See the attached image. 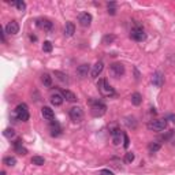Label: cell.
I'll return each mask as SVG.
<instances>
[{
	"instance_id": "1",
	"label": "cell",
	"mask_w": 175,
	"mask_h": 175,
	"mask_svg": "<svg viewBox=\"0 0 175 175\" xmlns=\"http://www.w3.org/2000/svg\"><path fill=\"white\" fill-rule=\"evenodd\" d=\"M90 114L93 115L94 118H100L107 112V105L104 103H101L100 100H90Z\"/></svg>"
},
{
	"instance_id": "2",
	"label": "cell",
	"mask_w": 175,
	"mask_h": 175,
	"mask_svg": "<svg viewBox=\"0 0 175 175\" xmlns=\"http://www.w3.org/2000/svg\"><path fill=\"white\" fill-rule=\"evenodd\" d=\"M97 88H98V90H100V93L103 94V96H105V97H112V96L115 94L114 88H112L111 85L108 84V81L105 80V78H101V80H98Z\"/></svg>"
},
{
	"instance_id": "3",
	"label": "cell",
	"mask_w": 175,
	"mask_h": 175,
	"mask_svg": "<svg viewBox=\"0 0 175 175\" xmlns=\"http://www.w3.org/2000/svg\"><path fill=\"white\" fill-rule=\"evenodd\" d=\"M14 114H15L16 119H18V120H22V122H28V120H29V116H30V115H29L28 105H26L25 103L16 105Z\"/></svg>"
},
{
	"instance_id": "4",
	"label": "cell",
	"mask_w": 175,
	"mask_h": 175,
	"mask_svg": "<svg viewBox=\"0 0 175 175\" xmlns=\"http://www.w3.org/2000/svg\"><path fill=\"white\" fill-rule=\"evenodd\" d=\"M167 127V120L166 119H156L148 123V129L152 131H161Z\"/></svg>"
},
{
	"instance_id": "5",
	"label": "cell",
	"mask_w": 175,
	"mask_h": 175,
	"mask_svg": "<svg viewBox=\"0 0 175 175\" xmlns=\"http://www.w3.org/2000/svg\"><path fill=\"white\" fill-rule=\"evenodd\" d=\"M130 37L133 38L134 41H144L147 38V34H145L144 29L140 28V26H135L133 30L130 32Z\"/></svg>"
},
{
	"instance_id": "6",
	"label": "cell",
	"mask_w": 175,
	"mask_h": 175,
	"mask_svg": "<svg viewBox=\"0 0 175 175\" xmlns=\"http://www.w3.org/2000/svg\"><path fill=\"white\" fill-rule=\"evenodd\" d=\"M110 72L112 77L119 78L122 75H125V66L122 63H112L110 67Z\"/></svg>"
},
{
	"instance_id": "7",
	"label": "cell",
	"mask_w": 175,
	"mask_h": 175,
	"mask_svg": "<svg viewBox=\"0 0 175 175\" xmlns=\"http://www.w3.org/2000/svg\"><path fill=\"white\" fill-rule=\"evenodd\" d=\"M70 118H71V120H74V122H81L82 119H84V111H82V108L81 107H72L70 108Z\"/></svg>"
},
{
	"instance_id": "8",
	"label": "cell",
	"mask_w": 175,
	"mask_h": 175,
	"mask_svg": "<svg viewBox=\"0 0 175 175\" xmlns=\"http://www.w3.org/2000/svg\"><path fill=\"white\" fill-rule=\"evenodd\" d=\"M37 26L40 29H42V30H45V32H52L54 30V24H52L49 19H45V18L37 19Z\"/></svg>"
},
{
	"instance_id": "9",
	"label": "cell",
	"mask_w": 175,
	"mask_h": 175,
	"mask_svg": "<svg viewBox=\"0 0 175 175\" xmlns=\"http://www.w3.org/2000/svg\"><path fill=\"white\" fill-rule=\"evenodd\" d=\"M92 15L89 14V12H82L80 15V18H78V22H80L81 26H84V28H88V26H90L92 24Z\"/></svg>"
},
{
	"instance_id": "10",
	"label": "cell",
	"mask_w": 175,
	"mask_h": 175,
	"mask_svg": "<svg viewBox=\"0 0 175 175\" xmlns=\"http://www.w3.org/2000/svg\"><path fill=\"white\" fill-rule=\"evenodd\" d=\"M152 82H153V85L156 88H161L164 84V75L161 71H156L153 74V77H152Z\"/></svg>"
},
{
	"instance_id": "11",
	"label": "cell",
	"mask_w": 175,
	"mask_h": 175,
	"mask_svg": "<svg viewBox=\"0 0 175 175\" xmlns=\"http://www.w3.org/2000/svg\"><path fill=\"white\" fill-rule=\"evenodd\" d=\"M89 72H90V64H88V63H84V64H81L77 67V75L80 78L88 77Z\"/></svg>"
},
{
	"instance_id": "12",
	"label": "cell",
	"mask_w": 175,
	"mask_h": 175,
	"mask_svg": "<svg viewBox=\"0 0 175 175\" xmlns=\"http://www.w3.org/2000/svg\"><path fill=\"white\" fill-rule=\"evenodd\" d=\"M103 68H104V63L103 62H97L93 67H92V70H90V75H92V78H97L98 75L103 72Z\"/></svg>"
},
{
	"instance_id": "13",
	"label": "cell",
	"mask_w": 175,
	"mask_h": 175,
	"mask_svg": "<svg viewBox=\"0 0 175 175\" xmlns=\"http://www.w3.org/2000/svg\"><path fill=\"white\" fill-rule=\"evenodd\" d=\"M6 33H8V34H16V33L19 32V25H18V22H15V21H11V22H8L7 26H6Z\"/></svg>"
},
{
	"instance_id": "14",
	"label": "cell",
	"mask_w": 175,
	"mask_h": 175,
	"mask_svg": "<svg viewBox=\"0 0 175 175\" xmlns=\"http://www.w3.org/2000/svg\"><path fill=\"white\" fill-rule=\"evenodd\" d=\"M41 115L45 120H54L55 119V114H54V110H51L49 107H42L41 108Z\"/></svg>"
},
{
	"instance_id": "15",
	"label": "cell",
	"mask_w": 175,
	"mask_h": 175,
	"mask_svg": "<svg viewBox=\"0 0 175 175\" xmlns=\"http://www.w3.org/2000/svg\"><path fill=\"white\" fill-rule=\"evenodd\" d=\"M49 129H51V135H52V137H58V135L62 134V127H60V125H59L56 120L51 122Z\"/></svg>"
},
{
	"instance_id": "16",
	"label": "cell",
	"mask_w": 175,
	"mask_h": 175,
	"mask_svg": "<svg viewBox=\"0 0 175 175\" xmlns=\"http://www.w3.org/2000/svg\"><path fill=\"white\" fill-rule=\"evenodd\" d=\"M62 96L66 98L67 101H70V103H74V101H77V96L72 93L71 90H68V89H63L62 90Z\"/></svg>"
},
{
	"instance_id": "17",
	"label": "cell",
	"mask_w": 175,
	"mask_h": 175,
	"mask_svg": "<svg viewBox=\"0 0 175 175\" xmlns=\"http://www.w3.org/2000/svg\"><path fill=\"white\" fill-rule=\"evenodd\" d=\"M63 100H64V97L60 93H55L51 96V103L54 104L55 107H59V105L63 104Z\"/></svg>"
},
{
	"instance_id": "18",
	"label": "cell",
	"mask_w": 175,
	"mask_h": 175,
	"mask_svg": "<svg viewBox=\"0 0 175 175\" xmlns=\"http://www.w3.org/2000/svg\"><path fill=\"white\" fill-rule=\"evenodd\" d=\"M74 33H75V25L72 22H67L64 26V36L66 37H71Z\"/></svg>"
},
{
	"instance_id": "19",
	"label": "cell",
	"mask_w": 175,
	"mask_h": 175,
	"mask_svg": "<svg viewBox=\"0 0 175 175\" xmlns=\"http://www.w3.org/2000/svg\"><path fill=\"white\" fill-rule=\"evenodd\" d=\"M160 149H161V142H159V141H153V142H151L148 145V151H149L151 153H156V152Z\"/></svg>"
},
{
	"instance_id": "20",
	"label": "cell",
	"mask_w": 175,
	"mask_h": 175,
	"mask_svg": "<svg viewBox=\"0 0 175 175\" xmlns=\"http://www.w3.org/2000/svg\"><path fill=\"white\" fill-rule=\"evenodd\" d=\"M130 98H131V104L135 105V107L141 105V103H142V96H141L140 93H137V92L131 94V97H130Z\"/></svg>"
},
{
	"instance_id": "21",
	"label": "cell",
	"mask_w": 175,
	"mask_h": 175,
	"mask_svg": "<svg viewBox=\"0 0 175 175\" xmlns=\"http://www.w3.org/2000/svg\"><path fill=\"white\" fill-rule=\"evenodd\" d=\"M41 81H42V84H44V86H52V77L48 74V72H44V74L41 75Z\"/></svg>"
},
{
	"instance_id": "22",
	"label": "cell",
	"mask_w": 175,
	"mask_h": 175,
	"mask_svg": "<svg viewBox=\"0 0 175 175\" xmlns=\"http://www.w3.org/2000/svg\"><path fill=\"white\" fill-rule=\"evenodd\" d=\"M54 75H55V77L58 78V80L60 81V82H68V75L66 74V72H62V71H58V70H56V71H54Z\"/></svg>"
},
{
	"instance_id": "23",
	"label": "cell",
	"mask_w": 175,
	"mask_h": 175,
	"mask_svg": "<svg viewBox=\"0 0 175 175\" xmlns=\"http://www.w3.org/2000/svg\"><path fill=\"white\" fill-rule=\"evenodd\" d=\"M45 163V159L41 156H33L32 157V164H36V166H42Z\"/></svg>"
},
{
	"instance_id": "24",
	"label": "cell",
	"mask_w": 175,
	"mask_h": 175,
	"mask_svg": "<svg viewBox=\"0 0 175 175\" xmlns=\"http://www.w3.org/2000/svg\"><path fill=\"white\" fill-rule=\"evenodd\" d=\"M3 163H4L6 166H8V167H14L15 164H16V159H15V157L8 156V157H4V160H3Z\"/></svg>"
},
{
	"instance_id": "25",
	"label": "cell",
	"mask_w": 175,
	"mask_h": 175,
	"mask_svg": "<svg viewBox=\"0 0 175 175\" xmlns=\"http://www.w3.org/2000/svg\"><path fill=\"white\" fill-rule=\"evenodd\" d=\"M107 7H108V14H110V15H115V14H116V4H115L114 2L108 3Z\"/></svg>"
},
{
	"instance_id": "26",
	"label": "cell",
	"mask_w": 175,
	"mask_h": 175,
	"mask_svg": "<svg viewBox=\"0 0 175 175\" xmlns=\"http://www.w3.org/2000/svg\"><path fill=\"white\" fill-rule=\"evenodd\" d=\"M52 42L51 41H44V44H42V51L44 52H52Z\"/></svg>"
},
{
	"instance_id": "27",
	"label": "cell",
	"mask_w": 175,
	"mask_h": 175,
	"mask_svg": "<svg viewBox=\"0 0 175 175\" xmlns=\"http://www.w3.org/2000/svg\"><path fill=\"white\" fill-rule=\"evenodd\" d=\"M14 149H15L16 153H18V155H22V156H25V155L28 153V149H26V148H24L22 145H19V147H15Z\"/></svg>"
},
{
	"instance_id": "28",
	"label": "cell",
	"mask_w": 175,
	"mask_h": 175,
	"mask_svg": "<svg viewBox=\"0 0 175 175\" xmlns=\"http://www.w3.org/2000/svg\"><path fill=\"white\" fill-rule=\"evenodd\" d=\"M125 161H126L127 164L133 163V161H134V153H131V152H127L126 156H125Z\"/></svg>"
},
{
	"instance_id": "29",
	"label": "cell",
	"mask_w": 175,
	"mask_h": 175,
	"mask_svg": "<svg viewBox=\"0 0 175 175\" xmlns=\"http://www.w3.org/2000/svg\"><path fill=\"white\" fill-rule=\"evenodd\" d=\"M114 40H115V36H112V34L110 36V34H108V36H105V37L103 38V44H111Z\"/></svg>"
},
{
	"instance_id": "30",
	"label": "cell",
	"mask_w": 175,
	"mask_h": 175,
	"mask_svg": "<svg viewBox=\"0 0 175 175\" xmlns=\"http://www.w3.org/2000/svg\"><path fill=\"white\" fill-rule=\"evenodd\" d=\"M15 135V131L12 130V129H6L4 130V137H7V138H12Z\"/></svg>"
},
{
	"instance_id": "31",
	"label": "cell",
	"mask_w": 175,
	"mask_h": 175,
	"mask_svg": "<svg viewBox=\"0 0 175 175\" xmlns=\"http://www.w3.org/2000/svg\"><path fill=\"white\" fill-rule=\"evenodd\" d=\"M14 4H15V7L18 8L19 11H25V8H26V4H25L24 2H15Z\"/></svg>"
},
{
	"instance_id": "32",
	"label": "cell",
	"mask_w": 175,
	"mask_h": 175,
	"mask_svg": "<svg viewBox=\"0 0 175 175\" xmlns=\"http://www.w3.org/2000/svg\"><path fill=\"white\" fill-rule=\"evenodd\" d=\"M125 122H126V125H127V126L129 127H135V122H134V118H126V120H125Z\"/></svg>"
},
{
	"instance_id": "33",
	"label": "cell",
	"mask_w": 175,
	"mask_h": 175,
	"mask_svg": "<svg viewBox=\"0 0 175 175\" xmlns=\"http://www.w3.org/2000/svg\"><path fill=\"white\" fill-rule=\"evenodd\" d=\"M129 145H130V140H129V135L127 134H123V148H129Z\"/></svg>"
},
{
	"instance_id": "34",
	"label": "cell",
	"mask_w": 175,
	"mask_h": 175,
	"mask_svg": "<svg viewBox=\"0 0 175 175\" xmlns=\"http://www.w3.org/2000/svg\"><path fill=\"white\" fill-rule=\"evenodd\" d=\"M100 175H114V174H112V171H110V170H101Z\"/></svg>"
},
{
	"instance_id": "35",
	"label": "cell",
	"mask_w": 175,
	"mask_h": 175,
	"mask_svg": "<svg viewBox=\"0 0 175 175\" xmlns=\"http://www.w3.org/2000/svg\"><path fill=\"white\" fill-rule=\"evenodd\" d=\"M166 120H171V122H175V115H173V114H170V115H167V118H166Z\"/></svg>"
},
{
	"instance_id": "36",
	"label": "cell",
	"mask_w": 175,
	"mask_h": 175,
	"mask_svg": "<svg viewBox=\"0 0 175 175\" xmlns=\"http://www.w3.org/2000/svg\"><path fill=\"white\" fill-rule=\"evenodd\" d=\"M0 175H6V173H4V171H2V173H0Z\"/></svg>"
}]
</instances>
